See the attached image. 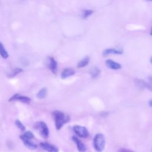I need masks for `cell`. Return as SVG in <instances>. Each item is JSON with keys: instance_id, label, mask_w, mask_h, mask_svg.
Here are the masks:
<instances>
[{"instance_id": "1", "label": "cell", "mask_w": 152, "mask_h": 152, "mask_svg": "<svg viewBox=\"0 0 152 152\" xmlns=\"http://www.w3.org/2000/svg\"><path fill=\"white\" fill-rule=\"evenodd\" d=\"M55 121V128L56 130H60L64 125L69 122V116L65 115L64 112L60 110H55L52 112Z\"/></svg>"}, {"instance_id": "2", "label": "cell", "mask_w": 152, "mask_h": 152, "mask_svg": "<svg viewBox=\"0 0 152 152\" xmlns=\"http://www.w3.org/2000/svg\"><path fill=\"white\" fill-rule=\"evenodd\" d=\"M94 150L97 152H102L105 146V139L102 134H97L93 141Z\"/></svg>"}, {"instance_id": "3", "label": "cell", "mask_w": 152, "mask_h": 152, "mask_svg": "<svg viewBox=\"0 0 152 152\" xmlns=\"http://www.w3.org/2000/svg\"><path fill=\"white\" fill-rule=\"evenodd\" d=\"M34 127L36 129L44 138H47L49 137V131L46 124L43 121H39L35 123Z\"/></svg>"}, {"instance_id": "4", "label": "cell", "mask_w": 152, "mask_h": 152, "mask_svg": "<svg viewBox=\"0 0 152 152\" xmlns=\"http://www.w3.org/2000/svg\"><path fill=\"white\" fill-rule=\"evenodd\" d=\"M72 129L74 131V132L80 137L85 138H87L89 135V132L88 129L83 126L74 125L72 128Z\"/></svg>"}, {"instance_id": "5", "label": "cell", "mask_w": 152, "mask_h": 152, "mask_svg": "<svg viewBox=\"0 0 152 152\" xmlns=\"http://www.w3.org/2000/svg\"><path fill=\"white\" fill-rule=\"evenodd\" d=\"M14 100H18L21 102L24 103H29L31 101V99L27 96H21L18 93H16L12 96H11L9 102H12Z\"/></svg>"}, {"instance_id": "6", "label": "cell", "mask_w": 152, "mask_h": 152, "mask_svg": "<svg viewBox=\"0 0 152 152\" xmlns=\"http://www.w3.org/2000/svg\"><path fill=\"white\" fill-rule=\"evenodd\" d=\"M20 138L21 140V141H23L24 145L26 146L29 149L34 150L37 148V145L33 141H32L31 139L27 138L24 137L23 135H21L20 136Z\"/></svg>"}, {"instance_id": "7", "label": "cell", "mask_w": 152, "mask_h": 152, "mask_svg": "<svg viewBox=\"0 0 152 152\" xmlns=\"http://www.w3.org/2000/svg\"><path fill=\"white\" fill-rule=\"evenodd\" d=\"M40 146L48 152H59V148L57 147L48 142H40Z\"/></svg>"}, {"instance_id": "8", "label": "cell", "mask_w": 152, "mask_h": 152, "mask_svg": "<svg viewBox=\"0 0 152 152\" xmlns=\"http://www.w3.org/2000/svg\"><path fill=\"white\" fill-rule=\"evenodd\" d=\"M72 140L75 142V143L77 145V149L79 152H86L87 150V147L86 145L81 141H80L77 137L76 136H73L72 137Z\"/></svg>"}, {"instance_id": "9", "label": "cell", "mask_w": 152, "mask_h": 152, "mask_svg": "<svg viewBox=\"0 0 152 152\" xmlns=\"http://www.w3.org/2000/svg\"><path fill=\"white\" fill-rule=\"evenodd\" d=\"M105 64H106V65L109 68H110L112 69H115V70L119 69L122 67V66L120 64H119L115 61H113L112 59H107L105 61Z\"/></svg>"}, {"instance_id": "10", "label": "cell", "mask_w": 152, "mask_h": 152, "mask_svg": "<svg viewBox=\"0 0 152 152\" xmlns=\"http://www.w3.org/2000/svg\"><path fill=\"white\" fill-rule=\"evenodd\" d=\"M124 52L123 50L121 49H114V48H110L104 49L103 51V55L107 56L110 54H116V55H121Z\"/></svg>"}, {"instance_id": "11", "label": "cell", "mask_w": 152, "mask_h": 152, "mask_svg": "<svg viewBox=\"0 0 152 152\" xmlns=\"http://www.w3.org/2000/svg\"><path fill=\"white\" fill-rule=\"evenodd\" d=\"M48 67L50 69V70L53 73L56 74L57 71V68H58V64L56 60L53 57H50L49 58L48 61Z\"/></svg>"}, {"instance_id": "12", "label": "cell", "mask_w": 152, "mask_h": 152, "mask_svg": "<svg viewBox=\"0 0 152 152\" xmlns=\"http://www.w3.org/2000/svg\"><path fill=\"white\" fill-rule=\"evenodd\" d=\"M75 71L71 68H66L61 72V77L62 79H65L67 77L73 75L75 74Z\"/></svg>"}, {"instance_id": "13", "label": "cell", "mask_w": 152, "mask_h": 152, "mask_svg": "<svg viewBox=\"0 0 152 152\" xmlns=\"http://www.w3.org/2000/svg\"><path fill=\"white\" fill-rule=\"evenodd\" d=\"M90 61V58L88 56H86L83 59H82L81 61L78 62L77 64V67L78 68H83L86 66H87Z\"/></svg>"}, {"instance_id": "14", "label": "cell", "mask_w": 152, "mask_h": 152, "mask_svg": "<svg viewBox=\"0 0 152 152\" xmlns=\"http://www.w3.org/2000/svg\"><path fill=\"white\" fill-rule=\"evenodd\" d=\"M0 55L4 59H7L9 56L8 52L7 51L3 44L1 42H0Z\"/></svg>"}, {"instance_id": "15", "label": "cell", "mask_w": 152, "mask_h": 152, "mask_svg": "<svg viewBox=\"0 0 152 152\" xmlns=\"http://www.w3.org/2000/svg\"><path fill=\"white\" fill-rule=\"evenodd\" d=\"M22 71H23V69L21 68H14L10 73H8L7 74V77L8 78H12V77H15V75H17L18 74L21 72Z\"/></svg>"}, {"instance_id": "16", "label": "cell", "mask_w": 152, "mask_h": 152, "mask_svg": "<svg viewBox=\"0 0 152 152\" xmlns=\"http://www.w3.org/2000/svg\"><path fill=\"white\" fill-rule=\"evenodd\" d=\"M47 94V89L46 87L42 88L37 93L36 97L38 99H43L46 96Z\"/></svg>"}, {"instance_id": "17", "label": "cell", "mask_w": 152, "mask_h": 152, "mask_svg": "<svg viewBox=\"0 0 152 152\" xmlns=\"http://www.w3.org/2000/svg\"><path fill=\"white\" fill-rule=\"evenodd\" d=\"M100 73V70L97 67H93L90 70V74L92 78L97 77Z\"/></svg>"}, {"instance_id": "18", "label": "cell", "mask_w": 152, "mask_h": 152, "mask_svg": "<svg viewBox=\"0 0 152 152\" xmlns=\"http://www.w3.org/2000/svg\"><path fill=\"white\" fill-rule=\"evenodd\" d=\"M93 13V11L92 10H84L83 11L82 17L83 19H86L89 16H90Z\"/></svg>"}, {"instance_id": "19", "label": "cell", "mask_w": 152, "mask_h": 152, "mask_svg": "<svg viewBox=\"0 0 152 152\" xmlns=\"http://www.w3.org/2000/svg\"><path fill=\"white\" fill-rule=\"evenodd\" d=\"M15 125H16L21 131H25L26 128H25L24 125L23 124V123H22L20 120H18V119L15 120Z\"/></svg>"}, {"instance_id": "20", "label": "cell", "mask_w": 152, "mask_h": 152, "mask_svg": "<svg viewBox=\"0 0 152 152\" xmlns=\"http://www.w3.org/2000/svg\"><path fill=\"white\" fill-rule=\"evenodd\" d=\"M23 135L24 137H26V138H28V139H31V140H32V139L34 138V135H33V134L31 131H30L24 132V133L23 134Z\"/></svg>"}, {"instance_id": "21", "label": "cell", "mask_w": 152, "mask_h": 152, "mask_svg": "<svg viewBox=\"0 0 152 152\" xmlns=\"http://www.w3.org/2000/svg\"><path fill=\"white\" fill-rule=\"evenodd\" d=\"M118 152H134L129 149H126V148H120L118 150Z\"/></svg>"}, {"instance_id": "22", "label": "cell", "mask_w": 152, "mask_h": 152, "mask_svg": "<svg viewBox=\"0 0 152 152\" xmlns=\"http://www.w3.org/2000/svg\"><path fill=\"white\" fill-rule=\"evenodd\" d=\"M148 105H149L150 107H151V106H152V100H151V99L148 101Z\"/></svg>"}, {"instance_id": "23", "label": "cell", "mask_w": 152, "mask_h": 152, "mask_svg": "<svg viewBox=\"0 0 152 152\" xmlns=\"http://www.w3.org/2000/svg\"><path fill=\"white\" fill-rule=\"evenodd\" d=\"M148 1H151V0H148Z\"/></svg>"}]
</instances>
